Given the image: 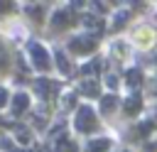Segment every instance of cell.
<instances>
[{
    "label": "cell",
    "mask_w": 157,
    "mask_h": 152,
    "mask_svg": "<svg viewBox=\"0 0 157 152\" xmlns=\"http://www.w3.org/2000/svg\"><path fill=\"white\" fill-rule=\"evenodd\" d=\"M76 130H81V132L96 130V113L88 105H81L78 108V113H76Z\"/></svg>",
    "instance_id": "6da1fadb"
},
{
    "label": "cell",
    "mask_w": 157,
    "mask_h": 152,
    "mask_svg": "<svg viewBox=\"0 0 157 152\" xmlns=\"http://www.w3.org/2000/svg\"><path fill=\"white\" fill-rule=\"evenodd\" d=\"M71 51H76V54H88V51H93L96 49V37L93 34H83V37H78V39H71Z\"/></svg>",
    "instance_id": "7a4b0ae2"
},
{
    "label": "cell",
    "mask_w": 157,
    "mask_h": 152,
    "mask_svg": "<svg viewBox=\"0 0 157 152\" xmlns=\"http://www.w3.org/2000/svg\"><path fill=\"white\" fill-rule=\"evenodd\" d=\"M29 56H32V61H34V66H37L39 71H47V69H49V56H47V49H44V47L32 44V47H29Z\"/></svg>",
    "instance_id": "3957f363"
},
{
    "label": "cell",
    "mask_w": 157,
    "mask_h": 152,
    "mask_svg": "<svg viewBox=\"0 0 157 152\" xmlns=\"http://www.w3.org/2000/svg\"><path fill=\"white\" fill-rule=\"evenodd\" d=\"M74 22H76V12H71V10H61V12H56L54 20H52L54 29H66V27H71Z\"/></svg>",
    "instance_id": "277c9868"
},
{
    "label": "cell",
    "mask_w": 157,
    "mask_h": 152,
    "mask_svg": "<svg viewBox=\"0 0 157 152\" xmlns=\"http://www.w3.org/2000/svg\"><path fill=\"white\" fill-rule=\"evenodd\" d=\"M83 25H86L88 29H93V37H96V32L101 34V29H103V22H101L96 15H86V17H83Z\"/></svg>",
    "instance_id": "5b68a950"
},
{
    "label": "cell",
    "mask_w": 157,
    "mask_h": 152,
    "mask_svg": "<svg viewBox=\"0 0 157 152\" xmlns=\"http://www.w3.org/2000/svg\"><path fill=\"white\" fill-rule=\"evenodd\" d=\"M12 105H15V113L27 110V105H29V96H27V93H17L15 101H12Z\"/></svg>",
    "instance_id": "8992f818"
},
{
    "label": "cell",
    "mask_w": 157,
    "mask_h": 152,
    "mask_svg": "<svg viewBox=\"0 0 157 152\" xmlns=\"http://www.w3.org/2000/svg\"><path fill=\"white\" fill-rule=\"evenodd\" d=\"M140 105H142L140 96H130V98L125 101V113H128V115H135V113L140 110Z\"/></svg>",
    "instance_id": "52a82bcc"
},
{
    "label": "cell",
    "mask_w": 157,
    "mask_h": 152,
    "mask_svg": "<svg viewBox=\"0 0 157 152\" xmlns=\"http://www.w3.org/2000/svg\"><path fill=\"white\" fill-rule=\"evenodd\" d=\"M54 88H56V86H54L52 81H47V78H39V81H37V91H39L42 96H52Z\"/></svg>",
    "instance_id": "ba28073f"
},
{
    "label": "cell",
    "mask_w": 157,
    "mask_h": 152,
    "mask_svg": "<svg viewBox=\"0 0 157 152\" xmlns=\"http://www.w3.org/2000/svg\"><path fill=\"white\" fill-rule=\"evenodd\" d=\"M150 132H152V123H150V120H145V123H140V125L135 127V132H132V135H135V137H147Z\"/></svg>",
    "instance_id": "9c48e42d"
},
{
    "label": "cell",
    "mask_w": 157,
    "mask_h": 152,
    "mask_svg": "<svg viewBox=\"0 0 157 152\" xmlns=\"http://www.w3.org/2000/svg\"><path fill=\"white\" fill-rule=\"evenodd\" d=\"M108 147H110L108 140H93V142H88V152H105Z\"/></svg>",
    "instance_id": "30bf717a"
},
{
    "label": "cell",
    "mask_w": 157,
    "mask_h": 152,
    "mask_svg": "<svg viewBox=\"0 0 157 152\" xmlns=\"http://www.w3.org/2000/svg\"><path fill=\"white\" fill-rule=\"evenodd\" d=\"M56 152H76V147H74V142H69L66 137H59V142H56Z\"/></svg>",
    "instance_id": "8fae6325"
},
{
    "label": "cell",
    "mask_w": 157,
    "mask_h": 152,
    "mask_svg": "<svg viewBox=\"0 0 157 152\" xmlns=\"http://www.w3.org/2000/svg\"><path fill=\"white\" fill-rule=\"evenodd\" d=\"M56 66L64 71V74H71V66H69V59L61 54V51H56Z\"/></svg>",
    "instance_id": "7c38bea8"
},
{
    "label": "cell",
    "mask_w": 157,
    "mask_h": 152,
    "mask_svg": "<svg viewBox=\"0 0 157 152\" xmlns=\"http://www.w3.org/2000/svg\"><path fill=\"white\" fill-rule=\"evenodd\" d=\"M125 78H128V83H130V86H140V83H142V74H140V71H135V69H132V71H128V76H125Z\"/></svg>",
    "instance_id": "4fadbf2b"
},
{
    "label": "cell",
    "mask_w": 157,
    "mask_h": 152,
    "mask_svg": "<svg viewBox=\"0 0 157 152\" xmlns=\"http://www.w3.org/2000/svg\"><path fill=\"white\" fill-rule=\"evenodd\" d=\"M101 105H103V110H105V113H110V110L118 105V98H115V96H105V98L101 101Z\"/></svg>",
    "instance_id": "5bb4252c"
},
{
    "label": "cell",
    "mask_w": 157,
    "mask_h": 152,
    "mask_svg": "<svg viewBox=\"0 0 157 152\" xmlns=\"http://www.w3.org/2000/svg\"><path fill=\"white\" fill-rule=\"evenodd\" d=\"M81 88H83V93H86V96H96V93H98V86H96L93 81H86Z\"/></svg>",
    "instance_id": "9a60e30c"
},
{
    "label": "cell",
    "mask_w": 157,
    "mask_h": 152,
    "mask_svg": "<svg viewBox=\"0 0 157 152\" xmlns=\"http://www.w3.org/2000/svg\"><path fill=\"white\" fill-rule=\"evenodd\" d=\"M98 69H101V61H91V64H86L81 71H83V74H96Z\"/></svg>",
    "instance_id": "2e32d148"
},
{
    "label": "cell",
    "mask_w": 157,
    "mask_h": 152,
    "mask_svg": "<svg viewBox=\"0 0 157 152\" xmlns=\"http://www.w3.org/2000/svg\"><path fill=\"white\" fill-rule=\"evenodd\" d=\"M29 15L34 17V20H42L44 15H42V5H29Z\"/></svg>",
    "instance_id": "e0dca14e"
},
{
    "label": "cell",
    "mask_w": 157,
    "mask_h": 152,
    "mask_svg": "<svg viewBox=\"0 0 157 152\" xmlns=\"http://www.w3.org/2000/svg\"><path fill=\"white\" fill-rule=\"evenodd\" d=\"M5 103H7V91H5V88H0V108H2Z\"/></svg>",
    "instance_id": "ac0fdd59"
},
{
    "label": "cell",
    "mask_w": 157,
    "mask_h": 152,
    "mask_svg": "<svg viewBox=\"0 0 157 152\" xmlns=\"http://www.w3.org/2000/svg\"><path fill=\"white\" fill-rule=\"evenodd\" d=\"M5 64H7V54H5V49L0 44V66H5Z\"/></svg>",
    "instance_id": "d6986e66"
},
{
    "label": "cell",
    "mask_w": 157,
    "mask_h": 152,
    "mask_svg": "<svg viewBox=\"0 0 157 152\" xmlns=\"http://www.w3.org/2000/svg\"><path fill=\"white\" fill-rule=\"evenodd\" d=\"M12 7H15L12 2H0V10H12Z\"/></svg>",
    "instance_id": "ffe728a7"
},
{
    "label": "cell",
    "mask_w": 157,
    "mask_h": 152,
    "mask_svg": "<svg viewBox=\"0 0 157 152\" xmlns=\"http://www.w3.org/2000/svg\"><path fill=\"white\" fill-rule=\"evenodd\" d=\"M37 152H44V150H37Z\"/></svg>",
    "instance_id": "44dd1931"
}]
</instances>
